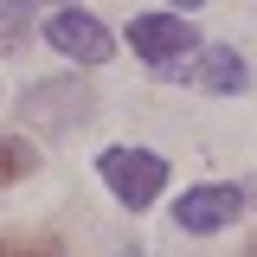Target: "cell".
Returning <instances> with one entry per match:
<instances>
[{"label":"cell","instance_id":"obj_10","mask_svg":"<svg viewBox=\"0 0 257 257\" xmlns=\"http://www.w3.org/2000/svg\"><path fill=\"white\" fill-rule=\"evenodd\" d=\"M193 7H206V0H174V13H193Z\"/></svg>","mask_w":257,"mask_h":257},{"label":"cell","instance_id":"obj_5","mask_svg":"<svg viewBox=\"0 0 257 257\" xmlns=\"http://www.w3.org/2000/svg\"><path fill=\"white\" fill-rule=\"evenodd\" d=\"M244 212V187H193L180 193V206H174V219H180V231H225V225Z\"/></svg>","mask_w":257,"mask_h":257},{"label":"cell","instance_id":"obj_7","mask_svg":"<svg viewBox=\"0 0 257 257\" xmlns=\"http://www.w3.org/2000/svg\"><path fill=\"white\" fill-rule=\"evenodd\" d=\"M32 167H39V148H32L26 135H0V187H13V180H26Z\"/></svg>","mask_w":257,"mask_h":257},{"label":"cell","instance_id":"obj_3","mask_svg":"<svg viewBox=\"0 0 257 257\" xmlns=\"http://www.w3.org/2000/svg\"><path fill=\"white\" fill-rule=\"evenodd\" d=\"M96 109V96L77 84V77H52V84H32L26 103H20V116L32 128H45V135H71V128H84Z\"/></svg>","mask_w":257,"mask_h":257},{"label":"cell","instance_id":"obj_6","mask_svg":"<svg viewBox=\"0 0 257 257\" xmlns=\"http://www.w3.org/2000/svg\"><path fill=\"white\" fill-rule=\"evenodd\" d=\"M193 84L212 96H231L251 84V71H244V58L231 52V45H199V71H193Z\"/></svg>","mask_w":257,"mask_h":257},{"label":"cell","instance_id":"obj_1","mask_svg":"<svg viewBox=\"0 0 257 257\" xmlns=\"http://www.w3.org/2000/svg\"><path fill=\"white\" fill-rule=\"evenodd\" d=\"M128 52L148 71H180V58L199 52V32L187 13H135L128 20Z\"/></svg>","mask_w":257,"mask_h":257},{"label":"cell","instance_id":"obj_8","mask_svg":"<svg viewBox=\"0 0 257 257\" xmlns=\"http://www.w3.org/2000/svg\"><path fill=\"white\" fill-rule=\"evenodd\" d=\"M26 26H32V0H0V45L7 52L26 45Z\"/></svg>","mask_w":257,"mask_h":257},{"label":"cell","instance_id":"obj_2","mask_svg":"<svg viewBox=\"0 0 257 257\" xmlns=\"http://www.w3.org/2000/svg\"><path fill=\"white\" fill-rule=\"evenodd\" d=\"M96 174H103V187L116 193L128 212L155 206L161 187H167V161L148 155V148H103V155H96Z\"/></svg>","mask_w":257,"mask_h":257},{"label":"cell","instance_id":"obj_11","mask_svg":"<svg viewBox=\"0 0 257 257\" xmlns=\"http://www.w3.org/2000/svg\"><path fill=\"white\" fill-rule=\"evenodd\" d=\"M251 257H257V244H251Z\"/></svg>","mask_w":257,"mask_h":257},{"label":"cell","instance_id":"obj_9","mask_svg":"<svg viewBox=\"0 0 257 257\" xmlns=\"http://www.w3.org/2000/svg\"><path fill=\"white\" fill-rule=\"evenodd\" d=\"M0 257H64V244L52 231H20V238H0Z\"/></svg>","mask_w":257,"mask_h":257},{"label":"cell","instance_id":"obj_4","mask_svg":"<svg viewBox=\"0 0 257 257\" xmlns=\"http://www.w3.org/2000/svg\"><path fill=\"white\" fill-rule=\"evenodd\" d=\"M45 39H52V52H64V58H77V64H103L109 52H116L109 26L90 20V13H77V7L52 13V20H45Z\"/></svg>","mask_w":257,"mask_h":257}]
</instances>
